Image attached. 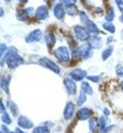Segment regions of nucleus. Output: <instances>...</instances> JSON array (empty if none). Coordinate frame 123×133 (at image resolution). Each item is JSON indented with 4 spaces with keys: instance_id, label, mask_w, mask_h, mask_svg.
<instances>
[{
    "instance_id": "nucleus-1",
    "label": "nucleus",
    "mask_w": 123,
    "mask_h": 133,
    "mask_svg": "<svg viewBox=\"0 0 123 133\" xmlns=\"http://www.w3.org/2000/svg\"><path fill=\"white\" fill-rule=\"evenodd\" d=\"M72 55L75 58L78 59H88L92 55V48L86 43H83L79 46H77L75 49L72 51Z\"/></svg>"
},
{
    "instance_id": "nucleus-2",
    "label": "nucleus",
    "mask_w": 123,
    "mask_h": 133,
    "mask_svg": "<svg viewBox=\"0 0 123 133\" xmlns=\"http://www.w3.org/2000/svg\"><path fill=\"white\" fill-rule=\"evenodd\" d=\"M53 55L59 62H61L63 64L68 63L70 61V51L67 46H64V45L53 50Z\"/></svg>"
},
{
    "instance_id": "nucleus-3",
    "label": "nucleus",
    "mask_w": 123,
    "mask_h": 133,
    "mask_svg": "<svg viewBox=\"0 0 123 133\" xmlns=\"http://www.w3.org/2000/svg\"><path fill=\"white\" fill-rule=\"evenodd\" d=\"M39 65H41L45 69H48V70L53 71V73H55V74H60L61 73L60 66H57L53 61L49 59L48 57H41L40 61H39Z\"/></svg>"
},
{
    "instance_id": "nucleus-4",
    "label": "nucleus",
    "mask_w": 123,
    "mask_h": 133,
    "mask_svg": "<svg viewBox=\"0 0 123 133\" xmlns=\"http://www.w3.org/2000/svg\"><path fill=\"white\" fill-rule=\"evenodd\" d=\"M74 34H75L76 39L79 41H87L88 38L90 37V35L88 34L85 27L80 26V25L74 27Z\"/></svg>"
},
{
    "instance_id": "nucleus-5",
    "label": "nucleus",
    "mask_w": 123,
    "mask_h": 133,
    "mask_svg": "<svg viewBox=\"0 0 123 133\" xmlns=\"http://www.w3.org/2000/svg\"><path fill=\"white\" fill-rule=\"evenodd\" d=\"M71 79H73L75 82L76 81H82L83 79L87 78V72L83 69H80V68H77V69H74L72 70L69 74Z\"/></svg>"
},
{
    "instance_id": "nucleus-6",
    "label": "nucleus",
    "mask_w": 123,
    "mask_h": 133,
    "mask_svg": "<svg viewBox=\"0 0 123 133\" xmlns=\"http://www.w3.org/2000/svg\"><path fill=\"white\" fill-rule=\"evenodd\" d=\"M42 31L40 29H36L33 30L32 32L28 34L26 37H25V41L27 43H33V42H37V41H40L42 39Z\"/></svg>"
},
{
    "instance_id": "nucleus-7",
    "label": "nucleus",
    "mask_w": 123,
    "mask_h": 133,
    "mask_svg": "<svg viewBox=\"0 0 123 133\" xmlns=\"http://www.w3.org/2000/svg\"><path fill=\"white\" fill-rule=\"evenodd\" d=\"M18 126L21 129H34L33 122L26 116H20L18 118Z\"/></svg>"
},
{
    "instance_id": "nucleus-8",
    "label": "nucleus",
    "mask_w": 123,
    "mask_h": 133,
    "mask_svg": "<svg viewBox=\"0 0 123 133\" xmlns=\"http://www.w3.org/2000/svg\"><path fill=\"white\" fill-rule=\"evenodd\" d=\"M36 18L39 21H45L49 16V9L46 5H40L37 7L35 11Z\"/></svg>"
},
{
    "instance_id": "nucleus-9",
    "label": "nucleus",
    "mask_w": 123,
    "mask_h": 133,
    "mask_svg": "<svg viewBox=\"0 0 123 133\" xmlns=\"http://www.w3.org/2000/svg\"><path fill=\"white\" fill-rule=\"evenodd\" d=\"M64 85H65V88H66L68 94L74 95V94L77 92V86H76V83H75V81H74L73 79H71L70 77L64 79Z\"/></svg>"
},
{
    "instance_id": "nucleus-10",
    "label": "nucleus",
    "mask_w": 123,
    "mask_h": 133,
    "mask_svg": "<svg viewBox=\"0 0 123 133\" xmlns=\"http://www.w3.org/2000/svg\"><path fill=\"white\" fill-rule=\"evenodd\" d=\"M86 42L92 49H100L103 45V39L100 36H90Z\"/></svg>"
},
{
    "instance_id": "nucleus-11",
    "label": "nucleus",
    "mask_w": 123,
    "mask_h": 133,
    "mask_svg": "<svg viewBox=\"0 0 123 133\" xmlns=\"http://www.w3.org/2000/svg\"><path fill=\"white\" fill-rule=\"evenodd\" d=\"M66 14H67L66 12V8H65V6H64V4L62 2L56 3L53 6V16L55 17V18L62 19V18H64Z\"/></svg>"
},
{
    "instance_id": "nucleus-12",
    "label": "nucleus",
    "mask_w": 123,
    "mask_h": 133,
    "mask_svg": "<svg viewBox=\"0 0 123 133\" xmlns=\"http://www.w3.org/2000/svg\"><path fill=\"white\" fill-rule=\"evenodd\" d=\"M74 114H75V104L72 101H68L64 110V118L66 120H70L73 118Z\"/></svg>"
},
{
    "instance_id": "nucleus-13",
    "label": "nucleus",
    "mask_w": 123,
    "mask_h": 133,
    "mask_svg": "<svg viewBox=\"0 0 123 133\" xmlns=\"http://www.w3.org/2000/svg\"><path fill=\"white\" fill-rule=\"evenodd\" d=\"M85 29L87 30L88 34L90 36H98L101 34L100 29L98 28V26L94 24V22H92L91 19H89L87 23L85 24Z\"/></svg>"
},
{
    "instance_id": "nucleus-14",
    "label": "nucleus",
    "mask_w": 123,
    "mask_h": 133,
    "mask_svg": "<svg viewBox=\"0 0 123 133\" xmlns=\"http://www.w3.org/2000/svg\"><path fill=\"white\" fill-rule=\"evenodd\" d=\"M90 116H91V110L89 108H81L76 114V117L79 121H86L90 119Z\"/></svg>"
},
{
    "instance_id": "nucleus-15",
    "label": "nucleus",
    "mask_w": 123,
    "mask_h": 133,
    "mask_svg": "<svg viewBox=\"0 0 123 133\" xmlns=\"http://www.w3.org/2000/svg\"><path fill=\"white\" fill-rule=\"evenodd\" d=\"M10 80H11V77L10 75H2V78H1V89L6 93V94H9V83H10Z\"/></svg>"
},
{
    "instance_id": "nucleus-16",
    "label": "nucleus",
    "mask_w": 123,
    "mask_h": 133,
    "mask_svg": "<svg viewBox=\"0 0 123 133\" xmlns=\"http://www.w3.org/2000/svg\"><path fill=\"white\" fill-rule=\"evenodd\" d=\"M34 11V8L33 7H28L26 9H23V10H20L17 15L18 21H26L28 17H30Z\"/></svg>"
},
{
    "instance_id": "nucleus-17",
    "label": "nucleus",
    "mask_w": 123,
    "mask_h": 133,
    "mask_svg": "<svg viewBox=\"0 0 123 133\" xmlns=\"http://www.w3.org/2000/svg\"><path fill=\"white\" fill-rule=\"evenodd\" d=\"M44 40H45V44H46V46L48 48H53V46H54V44H55V41H56L55 36H54V34L53 32L45 33V35H44Z\"/></svg>"
},
{
    "instance_id": "nucleus-18",
    "label": "nucleus",
    "mask_w": 123,
    "mask_h": 133,
    "mask_svg": "<svg viewBox=\"0 0 123 133\" xmlns=\"http://www.w3.org/2000/svg\"><path fill=\"white\" fill-rule=\"evenodd\" d=\"M88 126H89V130L91 132H96L100 130V123L99 120L95 118H90L88 121Z\"/></svg>"
},
{
    "instance_id": "nucleus-19",
    "label": "nucleus",
    "mask_w": 123,
    "mask_h": 133,
    "mask_svg": "<svg viewBox=\"0 0 123 133\" xmlns=\"http://www.w3.org/2000/svg\"><path fill=\"white\" fill-rule=\"evenodd\" d=\"M80 89H81V91H83L85 94H87V95H91L92 93H93V89H92V87L89 85L88 82L86 81H82L81 82V85H80Z\"/></svg>"
},
{
    "instance_id": "nucleus-20",
    "label": "nucleus",
    "mask_w": 123,
    "mask_h": 133,
    "mask_svg": "<svg viewBox=\"0 0 123 133\" xmlns=\"http://www.w3.org/2000/svg\"><path fill=\"white\" fill-rule=\"evenodd\" d=\"M66 8V12L69 15V16H76V15H79V11H78V8L76 6V4L74 5H71V6H67L65 7Z\"/></svg>"
},
{
    "instance_id": "nucleus-21",
    "label": "nucleus",
    "mask_w": 123,
    "mask_h": 133,
    "mask_svg": "<svg viewBox=\"0 0 123 133\" xmlns=\"http://www.w3.org/2000/svg\"><path fill=\"white\" fill-rule=\"evenodd\" d=\"M103 29L106 30L107 32H109V33L111 34H114L115 33V31H116V29H115V26L112 24V23H109V22H106L103 24Z\"/></svg>"
},
{
    "instance_id": "nucleus-22",
    "label": "nucleus",
    "mask_w": 123,
    "mask_h": 133,
    "mask_svg": "<svg viewBox=\"0 0 123 133\" xmlns=\"http://www.w3.org/2000/svg\"><path fill=\"white\" fill-rule=\"evenodd\" d=\"M33 133H50V128L48 126H37L34 127Z\"/></svg>"
},
{
    "instance_id": "nucleus-23",
    "label": "nucleus",
    "mask_w": 123,
    "mask_h": 133,
    "mask_svg": "<svg viewBox=\"0 0 123 133\" xmlns=\"http://www.w3.org/2000/svg\"><path fill=\"white\" fill-rule=\"evenodd\" d=\"M114 17H115V12H114L113 7H111V8L107 11V14L105 15V19H106V22L112 23V21L114 19Z\"/></svg>"
},
{
    "instance_id": "nucleus-24",
    "label": "nucleus",
    "mask_w": 123,
    "mask_h": 133,
    "mask_svg": "<svg viewBox=\"0 0 123 133\" xmlns=\"http://www.w3.org/2000/svg\"><path fill=\"white\" fill-rule=\"evenodd\" d=\"M112 52H113V47H108V48L104 49L103 52H102V59L103 61H107L112 55Z\"/></svg>"
},
{
    "instance_id": "nucleus-25",
    "label": "nucleus",
    "mask_w": 123,
    "mask_h": 133,
    "mask_svg": "<svg viewBox=\"0 0 123 133\" xmlns=\"http://www.w3.org/2000/svg\"><path fill=\"white\" fill-rule=\"evenodd\" d=\"M86 98H87V94H85L83 91L80 90L79 95H78V98H77V104L78 105H82L86 101Z\"/></svg>"
},
{
    "instance_id": "nucleus-26",
    "label": "nucleus",
    "mask_w": 123,
    "mask_h": 133,
    "mask_svg": "<svg viewBox=\"0 0 123 133\" xmlns=\"http://www.w3.org/2000/svg\"><path fill=\"white\" fill-rule=\"evenodd\" d=\"M1 120L4 123V125H10L11 124V118H10L9 114L7 112H5L1 115Z\"/></svg>"
},
{
    "instance_id": "nucleus-27",
    "label": "nucleus",
    "mask_w": 123,
    "mask_h": 133,
    "mask_svg": "<svg viewBox=\"0 0 123 133\" xmlns=\"http://www.w3.org/2000/svg\"><path fill=\"white\" fill-rule=\"evenodd\" d=\"M8 103H9V109H10V112H11L12 116H17L18 113V105H17L15 102H12V101H9Z\"/></svg>"
},
{
    "instance_id": "nucleus-28",
    "label": "nucleus",
    "mask_w": 123,
    "mask_h": 133,
    "mask_svg": "<svg viewBox=\"0 0 123 133\" xmlns=\"http://www.w3.org/2000/svg\"><path fill=\"white\" fill-rule=\"evenodd\" d=\"M79 17H80V21L83 23V24H86L88 21H89V17L88 16L86 15V12L85 11H79Z\"/></svg>"
},
{
    "instance_id": "nucleus-29",
    "label": "nucleus",
    "mask_w": 123,
    "mask_h": 133,
    "mask_svg": "<svg viewBox=\"0 0 123 133\" xmlns=\"http://www.w3.org/2000/svg\"><path fill=\"white\" fill-rule=\"evenodd\" d=\"M7 50H8V47L6 46V44L5 43H1V45H0V56H1V58L5 55Z\"/></svg>"
},
{
    "instance_id": "nucleus-30",
    "label": "nucleus",
    "mask_w": 123,
    "mask_h": 133,
    "mask_svg": "<svg viewBox=\"0 0 123 133\" xmlns=\"http://www.w3.org/2000/svg\"><path fill=\"white\" fill-rule=\"evenodd\" d=\"M115 72H116V75H117L118 77H123V68L121 65H117V66H116Z\"/></svg>"
},
{
    "instance_id": "nucleus-31",
    "label": "nucleus",
    "mask_w": 123,
    "mask_h": 133,
    "mask_svg": "<svg viewBox=\"0 0 123 133\" xmlns=\"http://www.w3.org/2000/svg\"><path fill=\"white\" fill-rule=\"evenodd\" d=\"M86 79L89 80V81H91V82L98 83V82H100V80H101V76H87Z\"/></svg>"
},
{
    "instance_id": "nucleus-32",
    "label": "nucleus",
    "mask_w": 123,
    "mask_h": 133,
    "mask_svg": "<svg viewBox=\"0 0 123 133\" xmlns=\"http://www.w3.org/2000/svg\"><path fill=\"white\" fill-rule=\"evenodd\" d=\"M116 2V4H117V6H118V8H119V11L121 12V15H123V1L122 0H116L115 1Z\"/></svg>"
},
{
    "instance_id": "nucleus-33",
    "label": "nucleus",
    "mask_w": 123,
    "mask_h": 133,
    "mask_svg": "<svg viewBox=\"0 0 123 133\" xmlns=\"http://www.w3.org/2000/svg\"><path fill=\"white\" fill-rule=\"evenodd\" d=\"M0 133H14V132H11V131L7 128V126L2 125V126H1V131H0Z\"/></svg>"
},
{
    "instance_id": "nucleus-34",
    "label": "nucleus",
    "mask_w": 123,
    "mask_h": 133,
    "mask_svg": "<svg viewBox=\"0 0 123 133\" xmlns=\"http://www.w3.org/2000/svg\"><path fill=\"white\" fill-rule=\"evenodd\" d=\"M0 107H1V114L5 113V112H6V109H5V105H4L3 101H1V102H0Z\"/></svg>"
},
{
    "instance_id": "nucleus-35",
    "label": "nucleus",
    "mask_w": 123,
    "mask_h": 133,
    "mask_svg": "<svg viewBox=\"0 0 123 133\" xmlns=\"http://www.w3.org/2000/svg\"><path fill=\"white\" fill-rule=\"evenodd\" d=\"M113 41H114V37H113V36H109L108 39H107V44H110V43H112Z\"/></svg>"
},
{
    "instance_id": "nucleus-36",
    "label": "nucleus",
    "mask_w": 123,
    "mask_h": 133,
    "mask_svg": "<svg viewBox=\"0 0 123 133\" xmlns=\"http://www.w3.org/2000/svg\"><path fill=\"white\" fill-rule=\"evenodd\" d=\"M94 10H95V14H103V9L102 8H100V7H96V8H94Z\"/></svg>"
},
{
    "instance_id": "nucleus-37",
    "label": "nucleus",
    "mask_w": 123,
    "mask_h": 133,
    "mask_svg": "<svg viewBox=\"0 0 123 133\" xmlns=\"http://www.w3.org/2000/svg\"><path fill=\"white\" fill-rule=\"evenodd\" d=\"M14 133H26V132H24L20 127H18V128H16V130L14 131Z\"/></svg>"
},
{
    "instance_id": "nucleus-38",
    "label": "nucleus",
    "mask_w": 123,
    "mask_h": 133,
    "mask_svg": "<svg viewBox=\"0 0 123 133\" xmlns=\"http://www.w3.org/2000/svg\"><path fill=\"white\" fill-rule=\"evenodd\" d=\"M110 115V111H108V109H104V116H109Z\"/></svg>"
},
{
    "instance_id": "nucleus-39",
    "label": "nucleus",
    "mask_w": 123,
    "mask_h": 133,
    "mask_svg": "<svg viewBox=\"0 0 123 133\" xmlns=\"http://www.w3.org/2000/svg\"><path fill=\"white\" fill-rule=\"evenodd\" d=\"M119 21H120L121 23H123V15H121V16H120V17H119Z\"/></svg>"
},
{
    "instance_id": "nucleus-40",
    "label": "nucleus",
    "mask_w": 123,
    "mask_h": 133,
    "mask_svg": "<svg viewBox=\"0 0 123 133\" xmlns=\"http://www.w3.org/2000/svg\"><path fill=\"white\" fill-rule=\"evenodd\" d=\"M120 36H121V39H123V29L121 30V32H120Z\"/></svg>"
},
{
    "instance_id": "nucleus-41",
    "label": "nucleus",
    "mask_w": 123,
    "mask_h": 133,
    "mask_svg": "<svg viewBox=\"0 0 123 133\" xmlns=\"http://www.w3.org/2000/svg\"><path fill=\"white\" fill-rule=\"evenodd\" d=\"M120 87L122 88V90H123V81H121V82H120Z\"/></svg>"
}]
</instances>
